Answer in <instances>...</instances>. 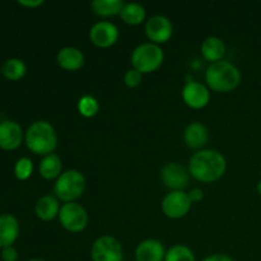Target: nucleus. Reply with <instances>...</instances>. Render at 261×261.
<instances>
[{
	"instance_id": "obj_1",
	"label": "nucleus",
	"mask_w": 261,
	"mask_h": 261,
	"mask_svg": "<svg viewBox=\"0 0 261 261\" xmlns=\"http://www.w3.org/2000/svg\"><path fill=\"white\" fill-rule=\"evenodd\" d=\"M227 161L222 153L203 149L193 154L189 162V173L200 182H214L226 173Z\"/></svg>"
},
{
	"instance_id": "obj_2",
	"label": "nucleus",
	"mask_w": 261,
	"mask_h": 261,
	"mask_svg": "<svg viewBox=\"0 0 261 261\" xmlns=\"http://www.w3.org/2000/svg\"><path fill=\"white\" fill-rule=\"evenodd\" d=\"M24 143L31 152L45 157L58 147V134L50 122L38 120L28 126L24 133Z\"/></svg>"
},
{
	"instance_id": "obj_3",
	"label": "nucleus",
	"mask_w": 261,
	"mask_h": 261,
	"mask_svg": "<svg viewBox=\"0 0 261 261\" xmlns=\"http://www.w3.org/2000/svg\"><path fill=\"white\" fill-rule=\"evenodd\" d=\"M205 82L214 92L227 93L240 86L241 73L232 63L221 60L208 66L205 71Z\"/></svg>"
},
{
	"instance_id": "obj_4",
	"label": "nucleus",
	"mask_w": 261,
	"mask_h": 261,
	"mask_svg": "<svg viewBox=\"0 0 261 261\" xmlns=\"http://www.w3.org/2000/svg\"><path fill=\"white\" fill-rule=\"evenodd\" d=\"M86 190V177L78 170H68L56 178L54 193L64 203H74Z\"/></svg>"
},
{
	"instance_id": "obj_5",
	"label": "nucleus",
	"mask_w": 261,
	"mask_h": 261,
	"mask_svg": "<svg viewBox=\"0 0 261 261\" xmlns=\"http://www.w3.org/2000/svg\"><path fill=\"white\" fill-rule=\"evenodd\" d=\"M165 54L162 48L152 42L142 43L132 53L133 68L142 74H149L160 69L162 65Z\"/></svg>"
},
{
	"instance_id": "obj_6",
	"label": "nucleus",
	"mask_w": 261,
	"mask_h": 261,
	"mask_svg": "<svg viewBox=\"0 0 261 261\" xmlns=\"http://www.w3.org/2000/svg\"><path fill=\"white\" fill-rule=\"evenodd\" d=\"M59 221L63 228L71 233L82 232L88 224V213L78 203H65L59 212Z\"/></svg>"
},
{
	"instance_id": "obj_7",
	"label": "nucleus",
	"mask_w": 261,
	"mask_h": 261,
	"mask_svg": "<svg viewBox=\"0 0 261 261\" xmlns=\"http://www.w3.org/2000/svg\"><path fill=\"white\" fill-rule=\"evenodd\" d=\"M92 261H122V246L115 237L101 236L93 242L91 249Z\"/></svg>"
},
{
	"instance_id": "obj_8",
	"label": "nucleus",
	"mask_w": 261,
	"mask_h": 261,
	"mask_svg": "<svg viewBox=\"0 0 261 261\" xmlns=\"http://www.w3.org/2000/svg\"><path fill=\"white\" fill-rule=\"evenodd\" d=\"M189 194L184 190L170 191L162 200V212L171 219H180L185 217L191 209Z\"/></svg>"
},
{
	"instance_id": "obj_9",
	"label": "nucleus",
	"mask_w": 261,
	"mask_h": 261,
	"mask_svg": "<svg viewBox=\"0 0 261 261\" xmlns=\"http://www.w3.org/2000/svg\"><path fill=\"white\" fill-rule=\"evenodd\" d=\"M161 180L171 191L184 190L189 185L190 175L180 163L170 162L166 163L161 170Z\"/></svg>"
},
{
	"instance_id": "obj_10",
	"label": "nucleus",
	"mask_w": 261,
	"mask_h": 261,
	"mask_svg": "<svg viewBox=\"0 0 261 261\" xmlns=\"http://www.w3.org/2000/svg\"><path fill=\"white\" fill-rule=\"evenodd\" d=\"M145 33L152 43H165L172 37V23L165 15H153L145 23Z\"/></svg>"
},
{
	"instance_id": "obj_11",
	"label": "nucleus",
	"mask_w": 261,
	"mask_h": 261,
	"mask_svg": "<svg viewBox=\"0 0 261 261\" xmlns=\"http://www.w3.org/2000/svg\"><path fill=\"white\" fill-rule=\"evenodd\" d=\"M89 38L92 43L98 47L106 48L110 46L115 45L116 41L119 40V28L111 22H102L96 23L89 31Z\"/></svg>"
},
{
	"instance_id": "obj_12",
	"label": "nucleus",
	"mask_w": 261,
	"mask_h": 261,
	"mask_svg": "<svg viewBox=\"0 0 261 261\" xmlns=\"http://www.w3.org/2000/svg\"><path fill=\"white\" fill-rule=\"evenodd\" d=\"M182 99L191 109L200 110L209 103L211 93L203 83L188 82L182 88Z\"/></svg>"
},
{
	"instance_id": "obj_13",
	"label": "nucleus",
	"mask_w": 261,
	"mask_h": 261,
	"mask_svg": "<svg viewBox=\"0 0 261 261\" xmlns=\"http://www.w3.org/2000/svg\"><path fill=\"white\" fill-rule=\"evenodd\" d=\"M24 139V134L18 122L3 120L0 122V148L3 150H15Z\"/></svg>"
},
{
	"instance_id": "obj_14",
	"label": "nucleus",
	"mask_w": 261,
	"mask_h": 261,
	"mask_svg": "<svg viewBox=\"0 0 261 261\" xmlns=\"http://www.w3.org/2000/svg\"><path fill=\"white\" fill-rule=\"evenodd\" d=\"M166 250L162 242L154 239H148L140 242L135 249L137 261H165Z\"/></svg>"
},
{
	"instance_id": "obj_15",
	"label": "nucleus",
	"mask_w": 261,
	"mask_h": 261,
	"mask_svg": "<svg viewBox=\"0 0 261 261\" xmlns=\"http://www.w3.org/2000/svg\"><path fill=\"white\" fill-rule=\"evenodd\" d=\"M19 234V222L12 214H0V249L13 246Z\"/></svg>"
},
{
	"instance_id": "obj_16",
	"label": "nucleus",
	"mask_w": 261,
	"mask_h": 261,
	"mask_svg": "<svg viewBox=\"0 0 261 261\" xmlns=\"http://www.w3.org/2000/svg\"><path fill=\"white\" fill-rule=\"evenodd\" d=\"M56 63L59 66L65 70L75 71L83 66L84 64V55L79 48L71 47H63L56 55Z\"/></svg>"
},
{
	"instance_id": "obj_17",
	"label": "nucleus",
	"mask_w": 261,
	"mask_h": 261,
	"mask_svg": "<svg viewBox=\"0 0 261 261\" xmlns=\"http://www.w3.org/2000/svg\"><path fill=\"white\" fill-rule=\"evenodd\" d=\"M208 139L209 132L205 125H203L201 122H191L184 132V140L191 149L203 148L208 143Z\"/></svg>"
},
{
	"instance_id": "obj_18",
	"label": "nucleus",
	"mask_w": 261,
	"mask_h": 261,
	"mask_svg": "<svg viewBox=\"0 0 261 261\" xmlns=\"http://www.w3.org/2000/svg\"><path fill=\"white\" fill-rule=\"evenodd\" d=\"M60 204H59V199L53 195H45L42 198L38 199L35 206V213L37 218L41 221H53L54 218L59 217V212H60Z\"/></svg>"
},
{
	"instance_id": "obj_19",
	"label": "nucleus",
	"mask_w": 261,
	"mask_h": 261,
	"mask_svg": "<svg viewBox=\"0 0 261 261\" xmlns=\"http://www.w3.org/2000/svg\"><path fill=\"white\" fill-rule=\"evenodd\" d=\"M224 54H226V45L219 37L211 36L201 43V55L206 61H211V64L221 61Z\"/></svg>"
},
{
	"instance_id": "obj_20",
	"label": "nucleus",
	"mask_w": 261,
	"mask_h": 261,
	"mask_svg": "<svg viewBox=\"0 0 261 261\" xmlns=\"http://www.w3.org/2000/svg\"><path fill=\"white\" fill-rule=\"evenodd\" d=\"M61 168H63V165H61L60 157L51 153V154L45 155L40 162V175L45 180H54L61 175Z\"/></svg>"
},
{
	"instance_id": "obj_21",
	"label": "nucleus",
	"mask_w": 261,
	"mask_h": 261,
	"mask_svg": "<svg viewBox=\"0 0 261 261\" xmlns=\"http://www.w3.org/2000/svg\"><path fill=\"white\" fill-rule=\"evenodd\" d=\"M125 3L122 0H93L91 8L99 17H114L121 13Z\"/></svg>"
},
{
	"instance_id": "obj_22",
	"label": "nucleus",
	"mask_w": 261,
	"mask_h": 261,
	"mask_svg": "<svg viewBox=\"0 0 261 261\" xmlns=\"http://www.w3.org/2000/svg\"><path fill=\"white\" fill-rule=\"evenodd\" d=\"M25 73H27V66H25L24 61L18 58L8 59L2 66L3 76L7 78L8 81H19L25 75Z\"/></svg>"
},
{
	"instance_id": "obj_23",
	"label": "nucleus",
	"mask_w": 261,
	"mask_h": 261,
	"mask_svg": "<svg viewBox=\"0 0 261 261\" xmlns=\"http://www.w3.org/2000/svg\"><path fill=\"white\" fill-rule=\"evenodd\" d=\"M145 9L143 5L138 4V3H129L125 4L122 8L120 17L124 20L126 24L130 25H138L145 19Z\"/></svg>"
},
{
	"instance_id": "obj_24",
	"label": "nucleus",
	"mask_w": 261,
	"mask_h": 261,
	"mask_svg": "<svg viewBox=\"0 0 261 261\" xmlns=\"http://www.w3.org/2000/svg\"><path fill=\"white\" fill-rule=\"evenodd\" d=\"M165 261H195V255L185 245H175L166 251Z\"/></svg>"
},
{
	"instance_id": "obj_25",
	"label": "nucleus",
	"mask_w": 261,
	"mask_h": 261,
	"mask_svg": "<svg viewBox=\"0 0 261 261\" xmlns=\"http://www.w3.org/2000/svg\"><path fill=\"white\" fill-rule=\"evenodd\" d=\"M78 111L87 119L96 116L99 111L98 101L92 96H83L78 102Z\"/></svg>"
},
{
	"instance_id": "obj_26",
	"label": "nucleus",
	"mask_w": 261,
	"mask_h": 261,
	"mask_svg": "<svg viewBox=\"0 0 261 261\" xmlns=\"http://www.w3.org/2000/svg\"><path fill=\"white\" fill-rule=\"evenodd\" d=\"M33 172V163L30 158L22 157L15 162L14 176L19 181H25L31 177Z\"/></svg>"
},
{
	"instance_id": "obj_27",
	"label": "nucleus",
	"mask_w": 261,
	"mask_h": 261,
	"mask_svg": "<svg viewBox=\"0 0 261 261\" xmlns=\"http://www.w3.org/2000/svg\"><path fill=\"white\" fill-rule=\"evenodd\" d=\"M142 79L143 74L134 68L129 69L124 75V82L129 88H135V87L139 86V84L142 83Z\"/></svg>"
},
{
	"instance_id": "obj_28",
	"label": "nucleus",
	"mask_w": 261,
	"mask_h": 261,
	"mask_svg": "<svg viewBox=\"0 0 261 261\" xmlns=\"http://www.w3.org/2000/svg\"><path fill=\"white\" fill-rule=\"evenodd\" d=\"M2 260L3 261H17L18 251L13 246L2 249Z\"/></svg>"
},
{
	"instance_id": "obj_29",
	"label": "nucleus",
	"mask_w": 261,
	"mask_h": 261,
	"mask_svg": "<svg viewBox=\"0 0 261 261\" xmlns=\"http://www.w3.org/2000/svg\"><path fill=\"white\" fill-rule=\"evenodd\" d=\"M189 194V198H190L191 203H198V201H201L204 199V193L201 189H198V188H194L191 189L190 193Z\"/></svg>"
},
{
	"instance_id": "obj_30",
	"label": "nucleus",
	"mask_w": 261,
	"mask_h": 261,
	"mask_svg": "<svg viewBox=\"0 0 261 261\" xmlns=\"http://www.w3.org/2000/svg\"><path fill=\"white\" fill-rule=\"evenodd\" d=\"M201 261H234V260L226 254H213L206 256L205 259H203Z\"/></svg>"
},
{
	"instance_id": "obj_31",
	"label": "nucleus",
	"mask_w": 261,
	"mask_h": 261,
	"mask_svg": "<svg viewBox=\"0 0 261 261\" xmlns=\"http://www.w3.org/2000/svg\"><path fill=\"white\" fill-rule=\"evenodd\" d=\"M18 4L25 8H37L43 4V0H18Z\"/></svg>"
},
{
	"instance_id": "obj_32",
	"label": "nucleus",
	"mask_w": 261,
	"mask_h": 261,
	"mask_svg": "<svg viewBox=\"0 0 261 261\" xmlns=\"http://www.w3.org/2000/svg\"><path fill=\"white\" fill-rule=\"evenodd\" d=\"M257 193H259L260 194V195H261V180L259 181V182H257Z\"/></svg>"
},
{
	"instance_id": "obj_33",
	"label": "nucleus",
	"mask_w": 261,
	"mask_h": 261,
	"mask_svg": "<svg viewBox=\"0 0 261 261\" xmlns=\"http://www.w3.org/2000/svg\"><path fill=\"white\" fill-rule=\"evenodd\" d=\"M27 261H46V260H42V259H31V260H27Z\"/></svg>"
}]
</instances>
